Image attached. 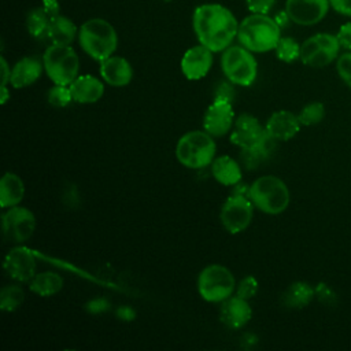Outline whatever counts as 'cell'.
I'll use <instances>...</instances> for the list:
<instances>
[{"label": "cell", "instance_id": "6da1fadb", "mask_svg": "<svg viewBox=\"0 0 351 351\" xmlns=\"http://www.w3.org/2000/svg\"><path fill=\"white\" fill-rule=\"evenodd\" d=\"M192 26L199 43L213 52L230 47L239 30V22L232 11L217 3L199 5L193 11Z\"/></svg>", "mask_w": 351, "mask_h": 351}, {"label": "cell", "instance_id": "7a4b0ae2", "mask_svg": "<svg viewBox=\"0 0 351 351\" xmlns=\"http://www.w3.org/2000/svg\"><path fill=\"white\" fill-rule=\"evenodd\" d=\"M237 38L251 52H267L281 38V27L267 14H251L239 23Z\"/></svg>", "mask_w": 351, "mask_h": 351}, {"label": "cell", "instance_id": "3957f363", "mask_svg": "<svg viewBox=\"0 0 351 351\" xmlns=\"http://www.w3.org/2000/svg\"><path fill=\"white\" fill-rule=\"evenodd\" d=\"M78 41L85 53L92 59L101 62L115 52L118 36L108 21L103 18H92L81 25L78 30Z\"/></svg>", "mask_w": 351, "mask_h": 351}, {"label": "cell", "instance_id": "277c9868", "mask_svg": "<svg viewBox=\"0 0 351 351\" xmlns=\"http://www.w3.org/2000/svg\"><path fill=\"white\" fill-rule=\"evenodd\" d=\"M252 204L266 214H280L289 204V189L276 176H262L250 186Z\"/></svg>", "mask_w": 351, "mask_h": 351}, {"label": "cell", "instance_id": "5b68a950", "mask_svg": "<svg viewBox=\"0 0 351 351\" xmlns=\"http://www.w3.org/2000/svg\"><path fill=\"white\" fill-rule=\"evenodd\" d=\"M215 143L210 133L192 130L185 133L177 143L176 156L181 165L189 169H202L213 162Z\"/></svg>", "mask_w": 351, "mask_h": 351}, {"label": "cell", "instance_id": "8992f818", "mask_svg": "<svg viewBox=\"0 0 351 351\" xmlns=\"http://www.w3.org/2000/svg\"><path fill=\"white\" fill-rule=\"evenodd\" d=\"M44 70L53 84L70 85L78 77L80 60L70 45L51 44L43 56Z\"/></svg>", "mask_w": 351, "mask_h": 351}, {"label": "cell", "instance_id": "52a82bcc", "mask_svg": "<svg viewBox=\"0 0 351 351\" xmlns=\"http://www.w3.org/2000/svg\"><path fill=\"white\" fill-rule=\"evenodd\" d=\"M221 66L228 80L236 85L248 86L256 78V60L252 52L243 45L228 47L222 53Z\"/></svg>", "mask_w": 351, "mask_h": 351}, {"label": "cell", "instance_id": "ba28073f", "mask_svg": "<svg viewBox=\"0 0 351 351\" xmlns=\"http://www.w3.org/2000/svg\"><path fill=\"white\" fill-rule=\"evenodd\" d=\"M234 277L232 271L222 265H210L204 267L197 278L200 296L207 302H223L234 291Z\"/></svg>", "mask_w": 351, "mask_h": 351}, {"label": "cell", "instance_id": "9c48e42d", "mask_svg": "<svg viewBox=\"0 0 351 351\" xmlns=\"http://www.w3.org/2000/svg\"><path fill=\"white\" fill-rule=\"evenodd\" d=\"M337 36L330 33H317L300 45V60L310 67H324L330 64L340 52Z\"/></svg>", "mask_w": 351, "mask_h": 351}, {"label": "cell", "instance_id": "30bf717a", "mask_svg": "<svg viewBox=\"0 0 351 351\" xmlns=\"http://www.w3.org/2000/svg\"><path fill=\"white\" fill-rule=\"evenodd\" d=\"M252 219V202L248 196L233 193L221 208V222L232 233H240L248 228Z\"/></svg>", "mask_w": 351, "mask_h": 351}, {"label": "cell", "instance_id": "8fae6325", "mask_svg": "<svg viewBox=\"0 0 351 351\" xmlns=\"http://www.w3.org/2000/svg\"><path fill=\"white\" fill-rule=\"evenodd\" d=\"M34 228L36 217L29 208L12 206L3 214V233L8 241L23 243L29 240Z\"/></svg>", "mask_w": 351, "mask_h": 351}, {"label": "cell", "instance_id": "7c38bea8", "mask_svg": "<svg viewBox=\"0 0 351 351\" xmlns=\"http://www.w3.org/2000/svg\"><path fill=\"white\" fill-rule=\"evenodd\" d=\"M329 7V0H287L285 12L292 22L311 26L325 18Z\"/></svg>", "mask_w": 351, "mask_h": 351}, {"label": "cell", "instance_id": "4fadbf2b", "mask_svg": "<svg viewBox=\"0 0 351 351\" xmlns=\"http://www.w3.org/2000/svg\"><path fill=\"white\" fill-rule=\"evenodd\" d=\"M266 134V128L263 129L255 117L243 114L234 122L233 130L230 133V141L243 149H254L262 143Z\"/></svg>", "mask_w": 351, "mask_h": 351}, {"label": "cell", "instance_id": "5bb4252c", "mask_svg": "<svg viewBox=\"0 0 351 351\" xmlns=\"http://www.w3.org/2000/svg\"><path fill=\"white\" fill-rule=\"evenodd\" d=\"M234 114L232 103L226 100L214 99V101L206 110L203 118V126L211 136H223L233 126Z\"/></svg>", "mask_w": 351, "mask_h": 351}, {"label": "cell", "instance_id": "9a60e30c", "mask_svg": "<svg viewBox=\"0 0 351 351\" xmlns=\"http://www.w3.org/2000/svg\"><path fill=\"white\" fill-rule=\"evenodd\" d=\"M4 270L15 281H32V278L36 276L34 255L22 247L12 248L4 259Z\"/></svg>", "mask_w": 351, "mask_h": 351}, {"label": "cell", "instance_id": "2e32d148", "mask_svg": "<svg viewBox=\"0 0 351 351\" xmlns=\"http://www.w3.org/2000/svg\"><path fill=\"white\" fill-rule=\"evenodd\" d=\"M213 64V51L203 44L189 48L181 59V71L188 80L203 78Z\"/></svg>", "mask_w": 351, "mask_h": 351}, {"label": "cell", "instance_id": "e0dca14e", "mask_svg": "<svg viewBox=\"0 0 351 351\" xmlns=\"http://www.w3.org/2000/svg\"><path fill=\"white\" fill-rule=\"evenodd\" d=\"M100 75L111 86H125L132 81L133 70L122 56H108L100 62Z\"/></svg>", "mask_w": 351, "mask_h": 351}, {"label": "cell", "instance_id": "ac0fdd59", "mask_svg": "<svg viewBox=\"0 0 351 351\" xmlns=\"http://www.w3.org/2000/svg\"><path fill=\"white\" fill-rule=\"evenodd\" d=\"M221 321L232 329H239L244 326L251 318V307L247 299L240 296H229L223 300L219 313Z\"/></svg>", "mask_w": 351, "mask_h": 351}, {"label": "cell", "instance_id": "d6986e66", "mask_svg": "<svg viewBox=\"0 0 351 351\" xmlns=\"http://www.w3.org/2000/svg\"><path fill=\"white\" fill-rule=\"evenodd\" d=\"M300 125L298 115L291 111L281 110L270 115L266 123V130L273 138L287 141L299 132Z\"/></svg>", "mask_w": 351, "mask_h": 351}, {"label": "cell", "instance_id": "ffe728a7", "mask_svg": "<svg viewBox=\"0 0 351 351\" xmlns=\"http://www.w3.org/2000/svg\"><path fill=\"white\" fill-rule=\"evenodd\" d=\"M69 86L73 95V100L82 104L95 103L100 100L104 93L103 82L89 74L78 75Z\"/></svg>", "mask_w": 351, "mask_h": 351}, {"label": "cell", "instance_id": "44dd1931", "mask_svg": "<svg viewBox=\"0 0 351 351\" xmlns=\"http://www.w3.org/2000/svg\"><path fill=\"white\" fill-rule=\"evenodd\" d=\"M43 64L37 58L26 56L18 60L11 69L10 82L14 88L21 89L32 85L38 80L43 73Z\"/></svg>", "mask_w": 351, "mask_h": 351}, {"label": "cell", "instance_id": "7402d4cb", "mask_svg": "<svg viewBox=\"0 0 351 351\" xmlns=\"http://www.w3.org/2000/svg\"><path fill=\"white\" fill-rule=\"evenodd\" d=\"M25 195V185L19 176L7 171L0 180V204L3 208L16 206Z\"/></svg>", "mask_w": 351, "mask_h": 351}, {"label": "cell", "instance_id": "603a6c76", "mask_svg": "<svg viewBox=\"0 0 351 351\" xmlns=\"http://www.w3.org/2000/svg\"><path fill=\"white\" fill-rule=\"evenodd\" d=\"M77 36L75 23L67 16L56 15L51 19L49 27L47 32V37L52 44L58 45H70Z\"/></svg>", "mask_w": 351, "mask_h": 351}, {"label": "cell", "instance_id": "cb8c5ba5", "mask_svg": "<svg viewBox=\"0 0 351 351\" xmlns=\"http://www.w3.org/2000/svg\"><path fill=\"white\" fill-rule=\"evenodd\" d=\"M214 178L222 185H236L241 180L239 163L228 155L219 156L213 162L211 167Z\"/></svg>", "mask_w": 351, "mask_h": 351}, {"label": "cell", "instance_id": "d4e9b609", "mask_svg": "<svg viewBox=\"0 0 351 351\" xmlns=\"http://www.w3.org/2000/svg\"><path fill=\"white\" fill-rule=\"evenodd\" d=\"M314 296L315 289L310 284L304 281H298L291 284L285 291L284 303L291 308H303L313 300Z\"/></svg>", "mask_w": 351, "mask_h": 351}, {"label": "cell", "instance_id": "484cf974", "mask_svg": "<svg viewBox=\"0 0 351 351\" xmlns=\"http://www.w3.org/2000/svg\"><path fill=\"white\" fill-rule=\"evenodd\" d=\"M62 287H63V278L53 271L36 274L30 281V291L40 296L55 295L62 289Z\"/></svg>", "mask_w": 351, "mask_h": 351}, {"label": "cell", "instance_id": "4316f807", "mask_svg": "<svg viewBox=\"0 0 351 351\" xmlns=\"http://www.w3.org/2000/svg\"><path fill=\"white\" fill-rule=\"evenodd\" d=\"M51 19H52V16L47 12V10L44 7L32 10L26 18V27H27L29 34L36 38H41V37L47 36Z\"/></svg>", "mask_w": 351, "mask_h": 351}, {"label": "cell", "instance_id": "83f0119b", "mask_svg": "<svg viewBox=\"0 0 351 351\" xmlns=\"http://www.w3.org/2000/svg\"><path fill=\"white\" fill-rule=\"evenodd\" d=\"M25 299L23 288L19 284L5 285L0 292V308L3 311L16 310Z\"/></svg>", "mask_w": 351, "mask_h": 351}, {"label": "cell", "instance_id": "f1b7e54d", "mask_svg": "<svg viewBox=\"0 0 351 351\" xmlns=\"http://www.w3.org/2000/svg\"><path fill=\"white\" fill-rule=\"evenodd\" d=\"M274 51L277 58L285 63L295 62L300 58V45L292 37H281Z\"/></svg>", "mask_w": 351, "mask_h": 351}, {"label": "cell", "instance_id": "f546056e", "mask_svg": "<svg viewBox=\"0 0 351 351\" xmlns=\"http://www.w3.org/2000/svg\"><path fill=\"white\" fill-rule=\"evenodd\" d=\"M324 117H325V107L319 101H314L304 106L298 115L300 123L304 126L317 125L324 119Z\"/></svg>", "mask_w": 351, "mask_h": 351}, {"label": "cell", "instance_id": "4dcf8cb0", "mask_svg": "<svg viewBox=\"0 0 351 351\" xmlns=\"http://www.w3.org/2000/svg\"><path fill=\"white\" fill-rule=\"evenodd\" d=\"M73 101V95L70 90L69 85H59L55 84L49 90H48V103L52 107H66Z\"/></svg>", "mask_w": 351, "mask_h": 351}, {"label": "cell", "instance_id": "1f68e13d", "mask_svg": "<svg viewBox=\"0 0 351 351\" xmlns=\"http://www.w3.org/2000/svg\"><path fill=\"white\" fill-rule=\"evenodd\" d=\"M336 69L340 78L351 88V51L340 55L336 62Z\"/></svg>", "mask_w": 351, "mask_h": 351}, {"label": "cell", "instance_id": "d6a6232c", "mask_svg": "<svg viewBox=\"0 0 351 351\" xmlns=\"http://www.w3.org/2000/svg\"><path fill=\"white\" fill-rule=\"evenodd\" d=\"M258 291V281L255 277L252 276H247L244 277L237 287V296L243 298V299H250L252 296H255Z\"/></svg>", "mask_w": 351, "mask_h": 351}, {"label": "cell", "instance_id": "836d02e7", "mask_svg": "<svg viewBox=\"0 0 351 351\" xmlns=\"http://www.w3.org/2000/svg\"><path fill=\"white\" fill-rule=\"evenodd\" d=\"M248 10L252 14H267L274 5L276 0H245Z\"/></svg>", "mask_w": 351, "mask_h": 351}, {"label": "cell", "instance_id": "e575fe53", "mask_svg": "<svg viewBox=\"0 0 351 351\" xmlns=\"http://www.w3.org/2000/svg\"><path fill=\"white\" fill-rule=\"evenodd\" d=\"M315 295L325 304H335L336 303V293L326 284H318L315 287Z\"/></svg>", "mask_w": 351, "mask_h": 351}, {"label": "cell", "instance_id": "d590c367", "mask_svg": "<svg viewBox=\"0 0 351 351\" xmlns=\"http://www.w3.org/2000/svg\"><path fill=\"white\" fill-rule=\"evenodd\" d=\"M337 40L340 43V47L344 49L351 51V22H347L340 26L337 32Z\"/></svg>", "mask_w": 351, "mask_h": 351}, {"label": "cell", "instance_id": "8d00e7d4", "mask_svg": "<svg viewBox=\"0 0 351 351\" xmlns=\"http://www.w3.org/2000/svg\"><path fill=\"white\" fill-rule=\"evenodd\" d=\"M110 308V303L107 299L104 298H96L92 299L90 302H88L86 304V310L92 314H101L104 311H107Z\"/></svg>", "mask_w": 351, "mask_h": 351}, {"label": "cell", "instance_id": "74e56055", "mask_svg": "<svg viewBox=\"0 0 351 351\" xmlns=\"http://www.w3.org/2000/svg\"><path fill=\"white\" fill-rule=\"evenodd\" d=\"M233 96H234V90L233 88L226 84V82H222L217 86L215 89V99H219V100H226V101H230L233 100Z\"/></svg>", "mask_w": 351, "mask_h": 351}, {"label": "cell", "instance_id": "f35d334b", "mask_svg": "<svg viewBox=\"0 0 351 351\" xmlns=\"http://www.w3.org/2000/svg\"><path fill=\"white\" fill-rule=\"evenodd\" d=\"M329 4L336 12L351 16V0H329Z\"/></svg>", "mask_w": 351, "mask_h": 351}, {"label": "cell", "instance_id": "ab89813d", "mask_svg": "<svg viewBox=\"0 0 351 351\" xmlns=\"http://www.w3.org/2000/svg\"><path fill=\"white\" fill-rule=\"evenodd\" d=\"M0 63H1V85H7V82H10L11 69H10L7 60L3 56L0 59Z\"/></svg>", "mask_w": 351, "mask_h": 351}, {"label": "cell", "instance_id": "60d3db41", "mask_svg": "<svg viewBox=\"0 0 351 351\" xmlns=\"http://www.w3.org/2000/svg\"><path fill=\"white\" fill-rule=\"evenodd\" d=\"M43 7L47 10V12L53 18L56 15H59V5L56 0H44L43 1Z\"/></svg>", "mask_w": 351, "mask_h": 351}, {"label": "cell", "instance_id": "b9f144b4", "mask_svg": "<svg viewBox=\"0 0 351 351\" xmlns=\"http://www.w3.org/2000/svg\"><path fill=\"white\" fill-rule=\"evenodd\" d=\"M117 315L121 318V319H125V321H132L134 319V311L133 308H130L129 306H123L121 308L117 310Z\"/></svg>", "mask_w": 351, "mask_h": 351}, {"label": "cell", "instance_id": "7bdbcfd3", "mask_svg": "<svg viewBox=\"0 0 351 351\" xmlns=\"http://www.w3.org/2000/svg\"><path fill=\"white\" fill-rule=\"evenodd\" d=\"M1 92H3V95H1V104H4L7 100H8V89H7V86L5 85H1Z\"/></svg>", "mask_w": 351, "mask_h": 351}]
</instances>
